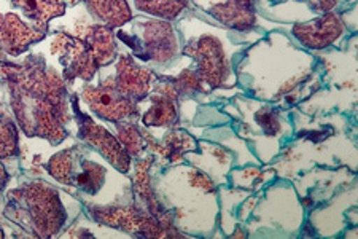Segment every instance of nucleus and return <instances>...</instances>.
Here are the masks:
<instances>
[{"instance_id": "f257e3e1", "label": "nucleus", "mask_w": 358, "mask_h": 239, "mask_svg": "<svg viewBox=\"0 0 358 239\" xmlns=\"http://www.w3.org/2000/svg\"><path fill=\"white\" fill-rule=\"evenodd\" d=\"M2 72L10 81L11 107L24 132L61 142L66 137L69 114L66 88L57 75L29 62L3 66Z\"/></svg>"}, {"instance_id": "f03ea898", "label": "nucleus", "mask_w": 358, "mask_h": 239, "mask_svg": "<svg viewBox=\"0 0 358 239\" xmlns=\"http://www.w3.org/2000/svg\"><path fill=\"white\" fill-rule=\"evenodd\" d=\"M11 198L15 203L8 207H13L15 211L10 219L21 221L24 226L29 225L37 236L48 238L64 225L66 211L61 206L59 196L46 184L34 182L24 185L22 189L15 190Z\"/></svg>"}, {"instance_id": "7ed1b4c3", "label": "nucleus", "mask_w": 358, "mask_h": 239, "mask_svg": "<svg viewBox=\"0 0 358 239\" xmlns=\"http://www.w3.org/2000/svg\"><path fill=\"white\" fill-rule=\"evenodd\" d=\"M48 169L61 182L77 186L80 190L96 193L103 184V168L91 163L77 150H66L50 160Z\"/></svg>"}, {"instance_id": "20e7f679", "label": "nucleus", "mask_w": 358, "mask_h": 239, "mask_svg": "<svg viewBox=\"0 0 358 239\" xmlns=\"http://www.w3.org/2000/svg\"><path fill=\"white\" fill-rule=\"evenodd\" d=\"M51 48H53V53L61 57L66 78H91L92 74L96 72L97 64L94 55L85 40L57 36Z\"/></svg>"}, {"instance_id": "39448f33", "label": "nucleus", "mask_w": 358, "mask_h": 239, "mask_svg": "<svg viewBox=\"0 0 358 239\" xmlns=\"http://www.w3.org/2000/svg\"><path fill=\"white\" fill-rule=\"evenodd\" d=\"M83 97L96 114L112 121H120L137 112L136 104L121 95L112 78L103 81L101 88H85Z\"/></svg>"}, {"instance_id": "423d86ee", "label": "nucleus", "mask_w": 358, "mask_h": 239, "mask_svg": "<svg viewBox=\"0 0 358 239\" xmlns=\"http://www.w3.org/2000/svg\"><path fill=\"white\" fill-rule=\"evenodd\" d=\"M80 136H82L86 142L94 145V147L99 150L115 168L120 169L121 172L128 171L131 161L128 150H124L123 145H121L110 132H107L103 128L92 123L88 116H82V121H80Z\"/></svg>"}, {"instance_id": "0eeeda50", "label": "nucleus", "mask_w": 358, "mask_h": 239, "mask_svg": "<svg viewBox=\"0 0 358 239\" xmlns=\"http://www.w3.org/2000/svg\"><path fill=\"white\" fill-rule=\"evenodd\" d=\"M94 217L103 224L117 226L124 231H141L148 236H166V231L150 215H142L132 207L123 209H92Z\"/></svg>"}, {"instance_id": "6e6552de", "label": "nucleus", "mask_w": 358, "mask_h": 239, "mask_svg": "<svg viewBox=\"0 0 358 239\" xmlns=\"http://www.w3.org/2000/svg\"><path fill=\"white\" fill-rule=\"evenodd\" d=\"M42 37L43 31L26 26L16 15H0V50L5 53L20 55Z\"/></svg>"}, {"instance_id": "1a4fd4ad", "label": "nucleus", "mask_w": 358, "mask_h": 239, "mask_svg": "<svg viewBox=\"0 0 358 239\" xmlns=\"http://www.w3.org/2000/svg\"><path fill=\"white\" fill-rule=\"evenodd\" d=\"M293 32L310 48H322V46L333 43L341 36L343 26L338 21L336 15L328 13L320 20L309 22V25H298L293 29Z\"/></svg>"}, {"instance_id": "9d476101", "label": "nucleus", "mask_w": 358, "mask_h": 239, "mask_svg": "<svg viewBox=\"0 0 358 239\" xmlns=\"http://www.w3.org/2000/svg\"><path fill=\"white\" fill-rule=\"evenodd\" d=\"M117 72V78L113 80L121 95L129 99H141L147 95L152 80V74L148 71L134 66L128 57H121Z\"/></svg>"}, {"instance_id": "9b49d317", "label": "nucleus", "mask_w": 358, "mask_h": 239, "mask_svg": "<svg viewBox=\"0 0 358 239\" xmlns=\"http://www.w3.org/2000/svg\"><path fill=\"white\" fill-rule=\"evenodd\" d=\"M83 40L90 45L97 66H106L117 56V45L113 42L110 29L106 26H90L83 32Z\"/></svg>"}, {"instance_id": "f8f14e48", "label": "nucleus", "mask_w": 358, "mask_h": 239, "mask_svg": "<svg viewBox=\"0 0 358 239\" xmlns=\"http://www.w3.org/2000/svg\"><path fill=\"white\" fill-rule=\"evenodd\" d=\"M194 56L198 57L202 75H206V78L209 80L213 86L220 83V80L223 78L222 72L224 69V61L218 43L213 42V40H206V42L202 40Z\"/></svg>"}, {"instance_id": "ddd939ff", "label": "nucleus", "mask_w": 358, "mask_h": 239, "mask_svg": "<svg viewBox=\"0 0 358 239\" xmlns=\"http://www.w3.org/2000/svg\"><path fill=\"white\" fill-rule=\"evenodd\" d=\"M16 7H20L29 20L36 22L45 32L46 25L51 18L64 13L66 5L59 0H13Z\"/></svg>"}, {"instance_id": "4468645a", "label": "nucleus", "mask_w": 358, "mask_h": 239, "mask_svg": "<svg viewBox=\"0 0 358 239\" xmlns=\"http://www.w3.org/2000/svg\"><path fill=\"white\" fill-rule=\"evenodd\" d=\"M86 4L108 26H121L131 18L124 0H86Z\"/></svg>"}, {"instance_id": "2eb2a0df", "label": "nucleus", "mask_w": 358, "mask_h": 239, "mask_svg": "<svg viewBox=\"0 0 358 239\" xmlns=\"http://www.w3.org/2000/svg\"><path fill=\"white\" fill-rule=\"evenodd\" d=\"M16 150H18L16 126L8 115L0 114V160L15 155Z\"/></svg>"}, {"instance_id": "dca6fc26", "label": "nucleus", "mask_w": 358, "mask_h": 239, "mask_svg": "<svg viewBox=\"0 0 358 239\" xmlns=\"http://www.w3.org/2000/svg\"><path fill=\"white\" fill-rule=\"evenodd\" d=\"M174 120H176L174 104H172L171 99H167L166 96L158 99L157 104L152 107V110L143 116V123L148 126L169 125Z\"/></svg>"}, {"instance_id": "f3484780", "label": "nucleus", "mask_w": 358, "mask_h": 239, "mask_svg": "<svg viewBox=\"0 0 358 239\" xmlns=\"http://www.w3.org/2000/svg\"><path fill=\"white\" fill-rule=\"evenodd\" d=\"M120 141L126 145V150L132 155H137V151L142 149V137L134 126H120Z\"/></svg>"}, {"instance_id": "a211bd4d", "label": "nucleus", "mask_w": 358, "mask_h": 239, "mask_svg": "<svg viewBox=\"0 0 358 239\" xmlns=\"http://www.w3.org/2000/svg\"><path fill=\"white\" fill-rule=\"evenodd\" d=\"M7 180H8V174H7V171H5L2 163H0V193H2V190H3L5 184H7Z\"/></svg>"}, {"instance_id": "6ab92c4d", "label": "nucleus", "mask_w": 358, "mask_h": 239, "mask_svg": "<svg viewBox=\"0 0 358 239\" xmlns=\"http://www.w3.org/2000/svg\"><path fill=\"white\" fill-rule=\"evenodd\" d=\"M3 236V233H2V230H0V238H2Z\"/></svg>"}]
</instances>
